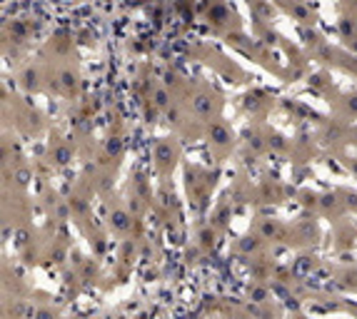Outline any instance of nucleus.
Wrapping results in <instances>:
<instances>
[{"mask_svg":"<svg viewBox=\"0 0 357 319\" xmlns=\"http://www.w3.org/2000/svg\"><path fill=\"white\" fill-rule=\"evenodd\" d=\"M155 105H158V107L167 105V93H165V90H158V93H155Z\"/></svg>","mask_w":357,"mask_h":319,"instance_id":"obj_1","label":"nucleus"},{"mask_svg":"<svg viewBox=\"0 0 357 319\" xmlns=\"http://www.w3.org/2000/svg\"><path fill=\"white\" fill-rule=\"evenodd\" d=\"M126 215H123V212H115V227H118V230H126V227H128V222H126Z\"/></svg>","mask_w":357,"mask_h":319,"instance_id":"obj_2","label":"nucleus"}]
</instances>
